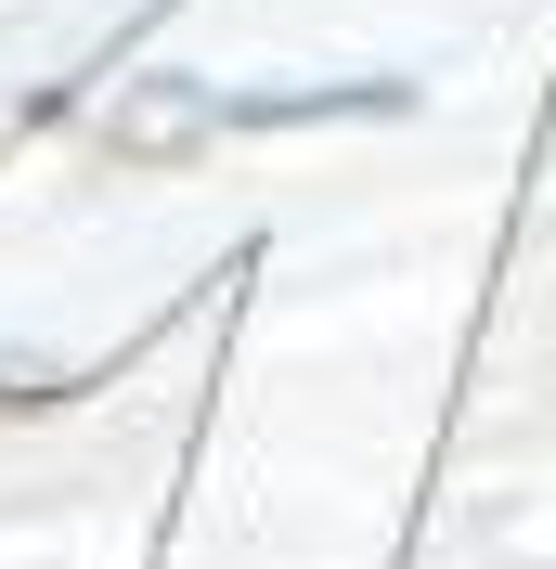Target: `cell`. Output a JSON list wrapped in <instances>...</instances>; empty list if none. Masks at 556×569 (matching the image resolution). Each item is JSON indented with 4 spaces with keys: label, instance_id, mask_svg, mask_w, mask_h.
<instances>
[{
    "label": "cell",
    "instance_id": "cell-1",
    "mask_svg": "<svg viewBox=\"0 0 556 569\" xmlns=\"http://www.w3.org/2000/svg\"><path fill=\"white\" fill-rule=\"evenodd\" d=\"M208 91H195V78H142L130 104H117V156H142V169H169V156H195V142H208Z\"/></svg>",
    "mask_w": 556,
    "mask_h": 569
}]
</instances>
